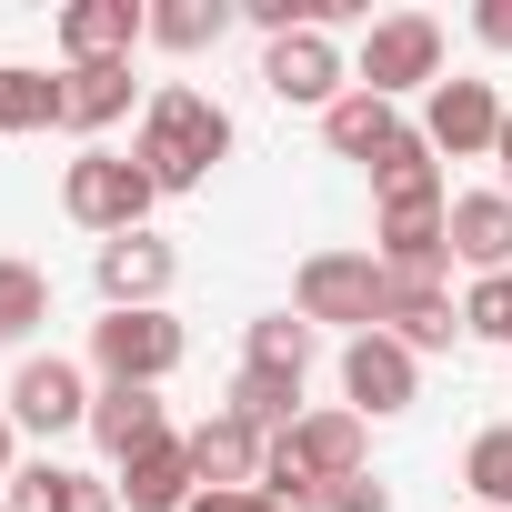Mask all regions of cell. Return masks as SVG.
<instances>
[{
    "label": "cell",
    "mask_w": 512,
    "mask_h": 512,
    "mask_svg": "<svg viewBox=\"0 0 512 512\" xmlns=\"http://www.w3.org/2000/svg\"><path fill=\"white\" fill-rule=\"evenodd\" d=\"M221 151H231V111H221L211 91H191V81H161L151 111H141V151H131V161H141L161 191H201Z\"/></svg>",
    "instance_id": "obj_1"
},
{
    "label": "cell",
    "mask_w": 512,
    "mask_h": 512,
    "mask_svg": "<svg viewBox=\"0 0 512 512\" xmlns=\"http://www.w3.org/2000/svg\"><path fill=\"white\" fill-rule=\"evenodd\" d=\"M292 302H302V322H312V332H322V322H342V332L362 342V332H382V312H392V272L372 262V251H312L302 282H292Z\"/></svg>",
    "instance_id": "obj_2"
},
{
    "label": "cell",
    "mask_w": 512,
    "mask_h": 512,
    "mask_svg": "<svg viewBox=\"0 0 512 512\" xmlns=\"http://www.w3.org/2000/svg\"><path fill=\"white\" fill-rule=\"evenodd\" d=\"M151 201H161V181H151L131 151H81V161L61 171V211H71L81 231H101V241L141 231V221H151Z\"/></svg>",
    "instance_id": "obj_3"
},
{
    "label": "cell",
    "mask_w": 512,
    "mask_h": 512,
    "mask_svg": "<svg viewBox=\"0 0 512 512\" xmlns=\"http://www.w3.org/2000/svg\"><path fill=\"white\" fill-rule=\"evenodd\" d=\"M352 91L372 101H402V91H442V21L432 11H392L362 31V61H352Z\"/></svg>",
    "instance_id": "obj_4"
},
{
    "label": "cell",
    "mask_w": 512,
    "mask_h": 512,
    "mask_svg": "<svg viewBox=\"0 0 512 512\" xmlns=\"http://www.w3.org/2000/svg\"><path fill=\"white\" fill-rule=\"evenodd\" d=\"M91 362H101V382H161V372H181V322L171 312H111V322H91Z\"/></svg>",
    "instance_id": "obj_5"
},
{
    "label": "cell",
    "mask_w": 512,
    "mask_h": 512,
    "mask_svg": "<svg viewBox=\"0 0 512 512\" xmlns=\"http://www.w3.org/2000/svg\"><path fill=\"white\" fill-rule=\"evenodd\" d=\"M262 81H272V101H292V111H332V101L352 91L332 31H292V41H272V51H262Z\"/></svg>",
    "instance_id": "obj_6"
},
{
    "label": "cell",
    "mask_w": 512,
    "mask_h": 512,
    "mask_svg": "<svg viewBox=\"0 0 512 512\" xmlns=\"http://www.w3.org/2000/svg\"><path fill=\"white\" fill-rule=\"evenodd\" d=\"M342 392H352L362 422L412 412V392H422V352H402L392 332H362V342H342Z\"/></svg>",
    "instance_id": "obj_7"
},
{
    "label": "cell",
    "mask_w": 512,
    "mask_h": 512,
    "mask_svg": "<svg viewBox=\"0 0 512 512\" xmlns=\"http://www.w3.org/2000/svg\"><path fill=\"white\" fill-rule=\"evenodd\" d=\"M422 141L432 151H452V161H482L492 141H502V101H492V81H442L432 101H422Z\"/></svg>",
    "instance_id": "obj_8"
},
{
    "label": "cell",
    "mask_w": 512,
    "mask_h": 512,
    "mask_svg": "<svg viewBox=\"0 0 512 512\" xmlns=\"http://www.w3.org/2000/svg\"><path fill=\"white\" fill-rule=\"evenodd\" d=\"M11 422H21V432H71V422H91V382H81V362H61V352L21 362V372H11Z\"/></svg>",
    "instance_id": "obj_9"
},
{
    "label": "cell",
    "mask_w": 512,
    "mask_h": 512,
    "mask_svg": "<svg viewBox=\"0 0 512 512\" xmlns=\"http://www.w3.org/2000/svg\"><path fill=\"white\" fill-rule=\"evenodd\" d=\"M91 282H101V302H111V312H161V292H171V241H151V231L101 241Z\"/></svg>",
    "instance_id": "obj_10"
},
{
    "label": "cell",
    "mask_w": 512,
    "mask_h": 512,
    "mask_svg": "<svg viewBox=\"0 0 512 512\" xmlns=\"http://www.w3.org/2000/svg\"><path fill=\"white\" fill-rule=\"evenodd\" d=\"M191 442V472H201V492H262V432H251L241 412H211L201 432H181Z\"/></svg>",
    "instance_id": "obj_11"
},
{
    "label": "cell",
    "mask_w": 512,
    "mask_h": 512,
    "mask_svg": "<svg viewBox=\"0 0 512 512\" xmlns=\"http://www.w3.org/2000/svg\"><path fill=\"white\" fill-rule=\"evenodd\" d=\"M131 41H151V11H141V0H71V11H61L71 71H81V61H131Z\"/></svg>",
    "instance_id": "obj_12"
},
{
    "label": "cell",
    "mask_w": 512,
    "mask_h": 512,
    "mask_svg": "<svg viewBox=\"0 0 512 512\" xmlns=\"http://www.w3.org/2000/svg\"><path fill=\"white\" fill-rule=\"evenodd\" d=\"M91 442H101L111 462H141L151 442H171V422H161V402H151L141 382H101V392H91Z\"/></svg>",
    "instance_id": "obj_13"
},
{
    "label": "cell",
    "mask_w": 512,
    "mask_h": 512,
    "mask_svg": "<svg viewBox=\"0 0 512 512\" xmlns=\"http://www.w3.org/2000/svg\"><path fill=\"white\" fill-rule=\"evenodd\" d=\"M121 502H131V512H191V502H201L191 442H151L141 462H121Z\"/></svg>",
    "instance_id": "obj_14"
},
{
    "label": "cell",
    "mask_w": 512,
    "mask_h": 512,
    "mask_svg": "<svg viewBox=\"0 0 512 512\" xmlns=\"http://www.w3.org/2000/svg\"><path fill=\"white\" fill-rule=\"evenodd\" d=\"M442 221H452V262H472V272H512V201H502V191H462Z\"/></svg>",
    "instance_id": "obj_15"
},
{
    "label": "cell",
    "mask_w": 512,
    "mask_h": 512,
    "mask_svg": "<svg viewBox=\"0 0 512 512\" xmlns=\"http://www.w3.org/2000/svg\"><path fill=\"white\" fill-rule=\"evenodd\" d=\"M131 61H81V71H61V131H111L121 111H131Z\"/></svg>",
    "instance_id": "obj_16"
},
{
    "label": "cell",
    "mask_w": 512,
    "mask_h": 512,
    "mask_svg": "<svg viewBox=\"0 0 512 512\" xmlns=\"http://www.w3.org/2000/svg\"><path fill=\"white\" fill-rule=\"evenodd\" d=\"M322 141H332L342 161H362V171H372V161L402 141V111H392V101H372V91H342V101L322 111Z\"/></svg>",
    "instance_id": "obj_17"
},
{
    "label": "cell",
    "mask_w": 512,
    "mask_h": 512,
    "mask_svg": "<svg viewBox=\"0 0 512 512\" xmlns=\"http://www.w3.org/2000/svg\"><path fill=\"white\" fill-rule=\"evenodd\" d=\"M382 332H392L402 352H452L462 312H452V292H442V282H392V312H382Z\"/></svg>",
    "instance_id": "obj_18"
},
{
    "label": "cell",
    "mask_w": 512,
    "mask_h": 512,
    "mask_svg": "<svg viewBox=\"0 0 512 512\" xmlns=\"http://www.w3.org/2000/svg\"><path fill=\"white\" fill-rule=\"evenodd\" d=\"M11 512H121V482H91V472H61V462H31V472H11Z\"/></svg>",
    "instance_id": "obj_19"
},
{
    "label": "cell",
    "mask_w": 512,
    "mask_h": 512,
    "mask_svg": "<svg viewBox=\"0 0 512 512\" xmlns=\"http://www.w3.org/2000/svg\"><path fill=\"white\" fill-rule=\"evenodd\" d=\"M372 191H382V211H402V201H442V151H432L422 131H402V141L372 161Z\"/></svg>",
    "instance_id": "obj_20"
},
{
    "label": "cell",
    "mask_w": 512,
    "mask_h": 512,
    "mask_svg": "<svg viewBox=\"0 0 512 512\" xmlns=\"http://www.w3.org/2000/svg\"><path fill=\"white\" fill-rule=\"evenodd\" d=\"M221 412H241L262 442H282V432L302 422V382H292V372H251V362H241V382H231V402H221Z\"/></svg>",
    "instance_id": "obj_21"
},
{
    "label": "cell",
    "mask_w": 512,
    "mask_h": 512,
    "mask_svg": "<svg viewBox=\"0 0 512 512\" xmlns=\"http://www.w3.org/2000/svg\"><path fill=\"white\" fill-rule=\"evenodd\" d=\"M312 352H322V332L292 322V312H262V322H251V342H241L251 372H292V382H312Z\"/></svg>",
    "instance_id": "obj_22"
},
{
    "label": "cell",
    "mask_w": 512,
    "mask_h": 512,
    "mask_svg": "<svg viewBox=\"0 0 512 512\" xmlns=\"http://www.w3.org/2000/svg\"><path fill=\"white\" fill-rule=\"evenodd\" d=\"M462 482H472V512H512V422H482L472 432Z\"/></svg>",
    "instance_id": "obj_23"
},
{
    "label": "cell",
    "mask_w": 512,
    "mask_h": 512,
    "mask_svg": "<svg viewBox=\"0 0 512 512\" xmlns=\"http://www.w3.org/2000/svg\"><path fill=\"white\" fill-rule=\"evenodd\" d=\"M61 121V81L31 61H0V131H51Z\"/></svg>",
    "instance_id": "obj_24"
},
{
    "label": "cell",
    "mask_w": 512,
    "mask_h": 512,
    "mask_svg": "<svg viewBox=\"0 0 512 512\" xmlns=\"http://www.w3.org/2000/svg\"><path fill=\"white\" fill-rule=\"evenodd\" d=\"M221 31H231V0H161V11H151L161 51H211Z\"/></svg>",
    "instance_id": "obj_25"
},
{
    "label": "cell",
    "mask_w": 512,
    "mask_h": 512,
    "mask_svg": "<svg viewBox=\"0 0 512 512\" xmlns=\"http://www.w3.org/2000/svg\"><path fill=\"white\" fill-rule=\"evenodd\" d=\"M51 322V282L31 262H0V342H31Z\"/></svg>",
    "instance_id": "obj_26"
},
{
    "label": "cell",
    "mask_w": 512,
    "mask_h": 512,
    "mask_svg": "<svg viewBox=\"0 0 512 512\" xmlns=\"http://www.w3.org/2000/svg\"><path fill=\"white\" fill-rule=\"evenodd\" d=\"M462 332H472V342H502V352H512V272H482V282L462 292Z\"/></svg>",
    "instance_id": "obj_27"
},
{
    "label": "cell",
    "mask_w": 512,
    "mask_h": 512,
    "mask_svg": "<svg viewBox=\"0 0 512 512\" xmlns=\"http://www.w3.org/2000/svg\"><path fill=\"white\" fill-rule=\"evenodd\" d=\"M322 512H392V492L372 472H352V482H322Z\"/></svg>",
    "instance_id": "obj_28"
},
{
    "label": "cell",
    "mask_w": 512,
    "mask_h": 512,
    "mask_svg": "<svg viewBox=\"0 0 512 512\" xmlns=\"http://www.w3.org/2000/svg\"><path fill=\"white\" fill-rule=\"evenodd\" d=\"M472 31H482L492 51H512V0H482V11H472Z\"/></svg>",
    "instance_id": "obj_29"
},
{
    "label": "cell",
    "mask_w": 512,
    "mask_h": 512,
    "mask_svg": "<svg viewBox=\"0 0 512 512\" xmlns=\"http://www.w3.org/2000/svg\"><path fill=\"white\" fill-rule=\"evenodd\" d=\"M191 512H282V502H272V492H201Z\"/></svg>",
    "instance_id": "obj_30"
},
{
    "label": "cell",
    "mask_w": 512,
    "mask_h": 512,
    "mask_svg": "<svg viewBox=\"0 0 512 512\" xmlns=\"http://www.w3.org/2000/svg\"><path fill=\"white\" fill-rule=\"evenodd\" d=\"M492 161H502V201H512V111H502V141H492Z\"/></svg>",
    "instance_id": "obj_31"
},
{
    "label": "cell",
    "mask_w": 512,
    "mask_h": 512,
    "mask_svg": "<svg viewBox=\"0 0 512 512\" xmlns=\"http://www.w3.org/2000/svg\"><path fill=\"white\" fill-rule=\"evenodd\" d=\"M0 482H11V412H0Z\"/></svg>",
    "instance_id": "obj_32"
},
{
    "label": "cell",
    "mask_w": 512,
    "mask_h": 512,
    "mask_svg": "<svg viewBox=\"0 0 512 512\" xmlns=\"http://www.w3.org/2000/svg\"><path fill=\"white\" fill-rule=\"evenodd\" d=\"M0 512H11V502H0Z\"/></svg>",
    "instance_id": "obj_33"
}]
</instances>
